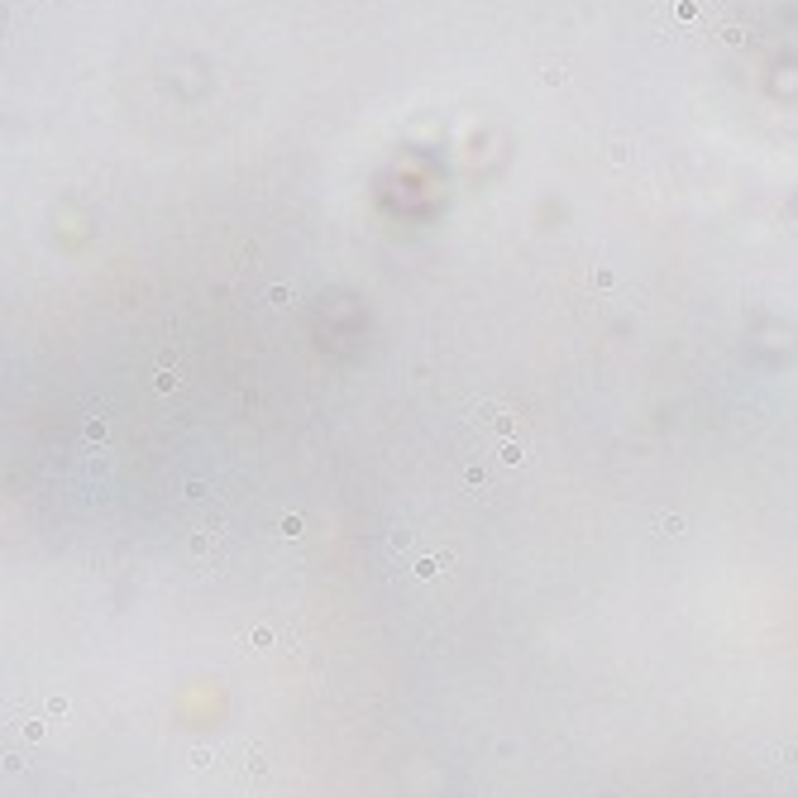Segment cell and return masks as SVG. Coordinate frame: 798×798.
<instances>
[{
  "label": "cell",
  "instance_id": "obj_1",
  "mask_svg": "<svg viewBox=\"0 0 798 798\" xmlns=\"http://www.w3.org/2000/svg\"><path fill=\"white\" fill-rule=\"evenodd\" d=\"M712 5H722V0H660V29L689 34V29H698V24L708 20Z\"/></svg>",
  "mask_w": 798,
  "mask_h": 798
},
{
  "label": "cell",
  "instance_id": "obj_2",
  "mask_svg": "<svg viewBox=\"0 0 798 798\" xmlns=\"http://www.w3.org/2000/svg\"><path fill=\"white\" fill-rule=\"evenodd\" d=\"M474 421H478V431H483V435H493L497 445H507V440H517V435L526 431V421H521L517 411L497 407V402H483V407L474 411Z\"/></svg>",
  "mask_w": 798,
  "mask_h": 798
},
{
  "label": "cell",
  "instance_id": "obj_3",
  "mask_svg": "<svg viewBox=\"0 0 798 798\" xmlns=\"http://www.w3.org/2000/svg\"><path fill=\"white\" fill-rule=\"evenodd\" d=\"M564 77H569V72H564L560 63H550V67H545V87H560Z\"/></svg>",
  "mask_w": 798,
  "mask_h": 798
},
{
  "label": "cell",
  "instance_id": "obj_4",
  "mask_svg": "<svg viewBox=\"0 0 798 798\" xmlns=\"http://www.w3.org/2000/svg\"><path fill=\"white\" fill-rule=\"evenodd\" d=\"M158 388H163V392L177 388V373H173V368H163V373H158Z\"/></svg>",
  "mask_w": 798,
  "mask_h": 798
},
{
  "label": "cell",
  "instance_id": "obj_5",
  "mask_svg": "<svg viewBox=\"0 0 798 798\" xmlns=\"http://www.w3.org/2000/svg\"><path fill=\"white\" fill-rule=\"evenodd\" d=\"M87 435H91V440H101V435H106V421H101V416H96V421H87Z\"/></svg>",
  "mask_w": 798,
  "mask_h": 798
},
{
  "label": "cell",
  "instance_id": "obj_6",
  "mask_svg": "<svg viewBox=\"0 0 798 798\" xmlns=\"http://www.w3.org/2000/svg\"><path fill=\"white\" fill-rule=\"evenodd\" d=\"M273 306H292V292H287V287H273Z\"/></svg>",
  "mask_w": 798,
  "mask_h": 798
}]
</instances>
